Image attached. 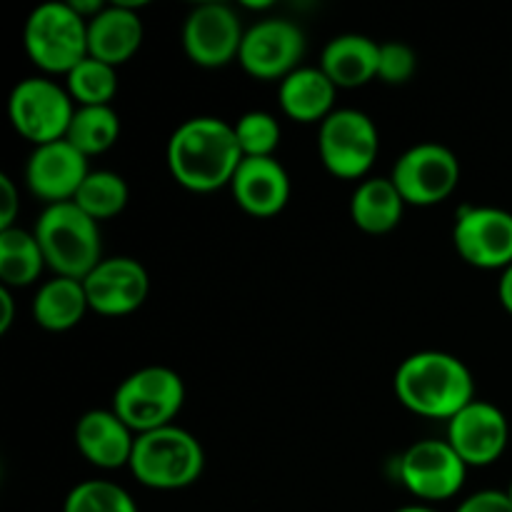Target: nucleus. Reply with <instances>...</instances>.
<instances>
[{
    "instance_id": "1",
    "label": "nucleus",
    "mask_w": 512,
    "mask_h": 512,
    "mask_svg": "<svg viewBox=\"0 0 512 512\" xmlns=\"http://www.w3.org/2000/svg\"><path fill=\"white\" fill-rule=\"evenodd\" d=\"M165 160L180 188L203 195L230 188L243 163V153L235 140L233 123L198 115L173 130Z\"/></svg>"
},
{
    "instance_id": "2",
    "label": "nucleus",
    "mask_w": 512,
    "mask_h": 512,
    "mask_svg": "<svg viewBox=\"0 0 512 512\" xmlns=\"http://www.w3.org/2000/svg\"><path fill=\"white\" fill-rule=\"evenodd\" d=\"M395 398L405 410L428 420H453L475 400V380L458 355L420 350L398 365Z\"/></svg>"
},
{
    "instance_id": "3",
    "label": "nucleus",
    "mask_w": 512,
    "mask_h": 512,
    "mask_svg": "<svg viewBox=\"0 0 512 512\" xmlns=\"http://www.w3.org/2000/svg\"><path fill=\"white\" fill-rule=\"evenodd\" d=\"M43 250L45 265L60 278L85 280L90 270L103 260L100 223L75 203L45 205L33 228Z\"/></svg>"
},
{
    "instance_id": "4",
    "label": "nucleus",
    "mask_w": 512,
    "mask_h": 512,
    "mask_svg": "<svg viewBox=\"0 0 512 512\" xmlns=\"http://www.w3.org/2000/svg\"><path fill=\"white\" fill-rule=\"evenodd\" d=\"M128 470L150 490H183L203 475L205 450L193 433L168 425L135 438Z\"/></svg>"
},
{
    "instance_id": "5",
    "label": "nucleus",
    "mask_w": 512,
    "mask_h": 512,
    "mask_svg": "<svg viewBox=\"0 0 512 512\" xmlns=\"http://www.w3.org/2000/svg\"><path fill=\"white\" fill-rule=\"evenodd\" d=\"M23 45L40 73L68 75L88 58V20L70 3H43L25 20Z\"/></svg>"
},
{
    "instance_id": "6",
    "label": "nucleus",
    "mask_w": 512,
    "mask_h": 512,
    "mask_svg": "<svg viewBox=\"0 0 512 512\" xmlns=\"http://www.w3.org/2000/svg\"><path fill=\"white\" fill-rule=\"evenodd\" d=\"M185 405V383L165 365H145L115 388L113 410L135 435L175 425Z\"/></svg>"
},
{
    "instance_id": "7",
    "label": "nucleus",
    "mask_w": 512,
    "mask_h": 512,
    "mask_svg": "<svg viewBox=\"0 0 512 512\" xmlns=\"http://www.w3.org/2000/svg\"><path fill=\"white\" fill-rule=\"evenodd\" d=\"M75 115V103L68 88L48 75L23 78L8 98V118L15 133L23 140L38 145L65 140L70 120Z\"/></svg>"
},
{
    "instance_id": "8",
    "label": "nucleus",
    "mask_w": 512,
    "mask_h": 512,
    "mask_svg": "<svg viewBox=\"0 0 512 512\" xmlns=\"http://www.w3.org/2000/svg\"><path fill=\"white\" fill-rule=\"evenodd\" d=\"M318 153L338 180H365L380 155V133L363 110L340 108L320 123Z\"/></svg>"
},
{
    "instance_id": "9",
    "label": "nucleus",
    "mask_w": 512,
    "mask_h": 512,
    "mask_svg": "<svg viewBox=\"0 0 512 512\" xmlns=\"http://www.w3.org/2000/svg\"><path fill=\"white\" fill-rule=\"evenodd\" d=\"M390 180L403 195L405 205L433 208L458 190L460 160L445 145L418 143L395 160Z\"/></svg>"
},
{
    "instance_id": "10",
    "label": "nucleus",
    "mask_w": 512,
    "mask_h": 512,
    "mask_svg": "<svg viewBox=\"0 0 512 512\" xmlns=\"http://www.w3.org/2000/svg\"><path fill=\"white\" fill-rule=\"evenodd\" d=\"M403 488L420 503L433 505L455 498L468 478V465L460 460L448 440L428 438L410 445L398 460Z\"/></svg>"
},
{
    "instance_id": "11",
    "label": "nucleus",
    "mask_w": 512,
    "mask_h": 512,
    "mask_svg": "<svg viewBox=\"0 0 512 512\" xmlns=\"http://www.w3.org/2000/svg\"><path fill=\"white\" fill-rule=\"evenodd\" d=\"M305 33L288 18H260L245 28L238 63L255 80H283L303 68Z\"/></svg>"
},
{
    "instance_id": "12",
    "label": "nucleus",
    "mask_w": 512,
    "mask_h": 512,
    "mask_svg": "<svg viewBox=\"0 0 512 512\" xmlns=\"http://www.w3.org/2000/svg\"><path fill=\"white\" fill-rule=\"evenodd\" d=\"M453 245L473 268L508 270L512 265V213L493 205H465L455 218Z\"/></svg>"
},
{
    "instance_id": "13",
    "label": "nucleus",
    "mask_w": 512,
    "mask_h": 512,
    "mask_svg": "<svg viewBox=\"0 0 512 512\" xmlns=\"http://www.w3.org/2000/svg\"><path fill=\"white\" fill-rule=\"evenodd\" d=\"M243 35V23L230 5L203 3L188 13L180 40L190 63L215 70L238 60Z\"/></svg>"
},
{
    "instance_id": "14",
    "label": "nucleus",
    "mask_w": 512,
    "mask_h": 512,
    "mask_svg": "<svg viewBox=\"0 0 512 512\" xmlns=\"http://www.w3.org/2000/svg\"><path fill=\"white\" fill-rule=\"evenodd\" d=\"M445 440L468 468H488L508 450L510 423L498 405L475 398L453 420H448Z\"/></svg>"
},
{
    "instance_id": "15",
    "label": "nucleus",
    "mask_w": 512,
    "mask_h": 512,
    "mask_svg": "<svg viewBox=\"0 0 512 512\" xmlns=\"http://www.w3.org/2000/svg\"><path fill=\"white\" fill-rule=\"evenodd\" d=\"M88 305L105 318H125L143 308L150 293V275L143 263L128 255L103 258L83 280Z\"/></svg>"
},
{
    "instance_id": "16",
    "label": "nucleus",
    "mask_w": 512,
    "mask_h": 512,
    "mask_svg": "<svg viewBox=\"0 0 512 512\" xmlns=\"http://www.w3.org/2000/svg\"><path fill=\"white\" fill-rule=\"evenodd\" d=\"M88 173V158L68 140H55L33 148L25 163V188L45 205L73 203Z\"/></svg>"
},
{
    "instance_id": "17",
    "label": "nucleus",
    "mask_w": 512,
    "mask_h": 512,
    "mask_svg": "<svg viewBox=\"0 0 512 512\" xmlns=\"http://www.w3.org/2000/svg\"><path fill=\"white\" fill-rule=\"evenodd\" d=\"M230 193L238 208L253 218H273L290 200V175L278 158H243Z\"/></svg>"
},
{
    "instance_id": "18",
    "label": "nucleus",
    "mask_w": 512,
    "mask_h": 512,
    "mask_svg": "<svg viewBox=\"0 0 512 512\" xmlns=\"http://www.w3.org/2000/svg\"><path fill=\"white\" fill-rule=\"evenodd\" d=\"M138 435L115 415V410H88L75 425V448L93 468H128Z\"/></svg>"
},
{
    "instance_id": "19",
    "label": "nucleus",
    "mask_w": 512,
    "mask_h": 512,
    "mask_svg": "<svg viewBox=\"0 0 512 512\" xmlns=\"http://www.w3.org/2000/svg\"><path fill=\"white\" fill-rule=\"evenodd\" d=\"M143 20L133 5H105L93 20H88V55L120 68L143 45Z\"/></svg>"
},
{
    "instance_id": "20",
    "label": "nucleus",
    "mask_w": 512,
    "mask_h": 512,
    "mask_svg": "<svg viewBox=\"0 0 512 512\" xmlns=\"http://www.w3.org/2000/svg\"><path fill=\"white\" fill-rule=\"evenodd\" d=\"M380 43L360 33H343L328 40L320 55V70L338 90H355L378 80Z\"/></svg>"
},
{
    "instance_id": "21",
    "label": "nucleus",
    "mask_w": 512,
    "mask_h": 512,
    "mask_svg": "<svg viewBox=\"0 0 512 512\" xmlns=\"http://www.w3.org/2000/svg\"><path fill=\"white\" fill-rule=\"evenodd\" d=\"M335 95H338V88L320 70V65L318 68L303 65L278 85V103L283 115L303 125H320L328 115H333Z\"/></svg>"
},
{
    "instance_id": "22",
    "label": "nucleus",
    "mask_w": 512,
    "mask_h": 512,
    "mask_svg": "<svg viewBox=\"0 0 512 512\" xmlns=\"http://www.w3.org/2000/svg\"><path fill=\"white\" fill-rule=\"evenodd\" d=\"M90 310L88 295H85L83 280L60 278L53 275L45 280L33 295L30 313L33 320L48 333H65L73 330L75 325L83 323L85 313Z\"/></svg>"
},
{
    "instance_id": "23",
    "label": "nucleus",
    "mask_w": 512,
    "mask_h": 512,
    "mask_svg": "<svg viewBox=\"0 0 512 512\" xmlns=\"http://www.w3.org/2000/svg\"><path fill=\"white\" fill-rule=\"evenodd\" d=\"M405 200L390 178H365L350 198V220L368 235H385L403 220Z\"/></svg>"
},
{
    "instance_id": "24",
    "label": "nucleus",
    "mask_w": 512,
    "mask_h": 512,
    "mask_svg": "<svg viewBox=\"0 0 512 512\" xmlns=\"http://www.w3.org/2000/svg\"><path fill=\"white\" fill-rule=\"evenodd\" d=\"M48 268L33 230L20 225L0 230V283L8 290L30 288Z\"/></svg>"
},
{
    "instance_id": "25",
    "label": "nucleus",
    "mask_w": 512,
    "mask_h": 512,
    "mask_svg": "<svg viewBox=\"0 0 512 512\" xmlns=\"http://www.w3.org/2000/svg\"><path fill=\"white\" fill-rule=\"evenodd\" d=\"M120 138V118L113 110V105H85L75 108L70 128L65 133V140L85 158L103 155L118 143Z\"/></svg>"
},
{
    "instance_id": "26",
    "label": "nucleus",
    "mask_w": 512,
    "mask_h": 512,
    "mask_svg": "<svg viewBox=\"0 0 512 512\" xmlns=\"http://www.w3.org/2000/svg\"><path fill=\"white\" fill-rule=\"evenodd\" d=\"M128 200L130 188L123 175L113 170H90L73 203L95 223H103L123 213L128 208Z\"/></svg>"
},
{
    "instance_id": "27",
    "label": "nucleus",
    "mask_w": 512,
    "mask_h": 512,
    "mask_svg": "<svg viewBox=\"0 0 512 512\" xmlns=\"http://www.w3.org/2000/svg\"><path fill=\"white\" fill-rule=\"evenodd\" d=\"M65 88H68L73 103H78V108L110 105L118 95V68L88 55L83 63H78L65 75Z\"/></svg>"
},
{
    "instance_id": "28",
    "label": "nucleus",
    "mask_w": 512,
    "mask_h": 512,
    "mask_svg": "<svg viewBox=\"0 0 512 512\" xmlns=\"http://www.w3.org/2000/svg\"><path fill=\"white\" fill-rule=\"evenodd\" d=\"M63 512H138V505L113 480H83L68 493Z\"/></svg>"
},
{
    "instance_id": "29",
    "label": "nucleus",
    "mask_w": 512,
    "mask_h": 512,
    "mask_svg": "<svg viewBox=\"0 0 512 512\" xmlns=\"http://www.w3.org/2000/svg\"><path fill=\"white\" fill-rule=\"evenodd\" d=\"M233 130L243 158H275V150L283 138L278 118L265 110L243 113L233 123Z\"/></svg>"
},
{
    "instance_id": "30",
    "label": "nucleus",
    "mask_w": 512,
    "mask_h": 512,
    "mask_svg": "<svg viewBox=\"0 0 512 512\" xmlns=\"http://www.w3.org/2000/svg\"><path fill=\"white\" fill-rule=\"evenodd\" d=\"M418 70V55L408 43L388 40L380 43L378 80L385 85H405Z\"/></svg>"
},
{
    "instance_id": "31",
    "label": "nucleus",
    "mask_w": 512,
    "mask_h": 512,
    "mask_svg": "<svg viewBox=\"0 0 512 512\" xmlns=\"http://www.w3.org/2000/svg\"><path fill=\"white\" fill-rule=\"evenodd\" d=\"M455 512H512V503L505 490H480L465 498Z\"/></svg>"
},
{
    "instance_id": "32",
    "label": "nucleus",
    "mask_w": 512,
    "mask_h": 512,
    "mask_svg": "<svg viewBox=\"0 0 512 512\" xmlns=\"http://www.w3.org/2000/svg\"><path fill=\"white\" fill-rule=\"evenodd\" d=\"M20 213V195L13 178L0 175V230L15 228V220Z\"/></svg>"
},
{
    "instance_id": "33",
    "label": "nucleus",
    "mask_w": 512,
    "mask_h": 512,
    "mask_svg": "<svg viewBox=\"0 0 512 512\" xmlns=\"http://www.w3.org/2000/svg\"><path fill=\"white\" fill-rule=\"evenodd\" d=\"M15 318V298H13V290L3 288L0 285V335H5L13 325Z\"/></svg>"
},
{
    "instance_id": "34",
    "label": "nucleus",
    "mask_w": 512,
    "mask_h": 512,
    "mask_svg": "<svg viewBox=\"0 0 512 512\" xmlns=\"http://www.w3.org/2000/svg\"><path fill=\"white\" fill-rule=\"evenodd\" d=\"M498 298H500V305L505 308V313L512 315V265L508 270H503V275H500Z\"/></svg>"
},
{
    "instance_id": "35",
    "label": "nucleus",
    "mask_w": 512,
    "mask_h": 512,
    "mask_svg": "<svg viewBox=\"0 0 512 512\" xmlns=\"http://www.w3.org/2000/svg\"><path fill=\"white\" fill-rule=\"evenodd\" d=\"M395 512H440V510H435L433 505L415 503V505H403V508H398Z\"/></svg>"
},
{
    "instance_id": "36",
    "label": "nucleus",
    "mask_w": 512,
    "mask_h": 512,
    "mask_svg": "<svg viewBox=\"0 0 512 512\" xmlns=\"http://www.w3.org/2000/svg\"><path fill=\"white\" fill-rule=\"evenodd\" d=\"M505 493H508V498H510V503H512V483H510V488L505 490Z\"/></svg>"
}]
</instances>
